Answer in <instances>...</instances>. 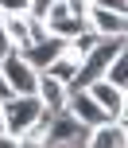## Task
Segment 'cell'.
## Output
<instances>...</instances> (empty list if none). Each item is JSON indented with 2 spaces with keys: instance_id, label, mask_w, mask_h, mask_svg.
<instances>
[{
  "instance_id": "cell-5",
  "label": "cell",
  "mask_w": 128,
  "mask_h": 148,
  "mask_svg": "<svg viewBox=\"0 0 128 148\" xmlns=\"http://www.w3.org/2000/svg\"><path fill=\"white\" fill-rule=\"evenodd\" d=\"M82 90H85V94H89L113 121H116V117H128V90H124V86H113L109 78H93L89 86H82Z\"/></svg>"
},
{
  "instance_id": "cell-17",
  "label": "cell",
  "mask_w": 128,
  "mask_h": 148,
  "mask_svg": "<svg viewBox=\"0 0 128 148\" xmlns=\"http://www.w3.org/2000/svg\"><path fill=\"white\" fill-rule=\"evenodd\" d=\"M0 133H8V129H4V109H0Z\"/></svg>"
},
{
  "instance_id": "cell-3",
  "label": "cell",
  "mask_w": 128,
  "mask_h": 148,
  "mask_svg": "<svg viewBox=\"0 0 128 148\" xmlns=\"http://www.w3.org/2000/svg\"><path fill=\"white\" fill-rule=\"evenodd\" d=\"M0 78H4L8 94H35V82H39V70L23 59L20 51H8L0 59Z\"/></svg>"
},
{
  "instance_id": "cell-2",
  "label": "cell",
  "mask_w": 128,
  "mask_h": 148,
  "mask_svg": "<svg viewBox=\"0 0 128 148\" xmlns=\"http://www.w3.org/2000/svg\"><path fill=\"white\" fill-rule=\"evenodd\" d=\"M0 109H4V129L12 136H20L27 125L39 121V113H43L47 105L39 101L35 94H4V97H0Z\"/></svg>"
},
{
  "instance_id": "cell-6",
  "label": "cell",
  "mask_w": 128,
  "mask_h": 148,
  "mask_svg": "<svg viewBox=\"0 0 128 148\" xmlns=\"http://www.w3.org/2000/svg\"><path fill=\"white\" fill-rule=\"evenodd\" d=\"M43 27H47V35L74 39V35L85 31V16H74V12L66 8V0H54V4L47 8V16H43Z\"/></svg>"
},
{
  "instance_id": "cell-1",
  "label": "cell",
  "mask_w": 128,
  "mask_h": 148,
  "mask_svg": "<svg viewBox=\"0 0 128 148\" xmlns=\"http://www.w3.org/2000/svg\"><path fill=\"white\" fill-rule=\"evenodd\" d=\"M121 51H124V35H105V39H97V43H93V51L78 62V78H74V86H89L93 78H101V74H105V66H109ZM74 86H70V90H74Z\"/></svg>"
},
{
  "instance_id": "cell-18",
  "label": "cell",
  "mask_w": 128,
  "mask_h": 148,
  "mask_svg": "<svg viewBox=\"0 0 128 148\" xmlns=\"http://www.w3.org/2000/svg\"><path fill=\"white\" fill-rule=\"evenodd\" d=\"M4 94H8V86H4V78H0V97H4Z\"/></svg>"
},
{
  "instance_id": "cell-15",
  "label": "cell",
  "mask_w": 128,
  "mask_h": 148,
  "mask_svg": "<svg viewBox=\"0 0 128 148\" xmlns=\"http://www.w3.org/2000/svg\"><path fill=\"white\" fill-rule=\"evenodd\" d=\"M89 4H101V8H113V12H128V0H89Z\"/></svg>"
},
{
  "instance_id": "cell-10",
  "label": "cell",
  "mask_w": 128,
  "mask_h": 148,
  "mask_svg": "<svg viewBox=\"0 0 128 148\" xmlns=\"http://www.w3.org/2000/svg\"><path fill=\"white\" fill-rule=\"evenodd\" d=\"M66 94H70V86H66V82L51 78L47 70H39V82H35V97L47 105V109H62V105H66Z\"/></svg>"
},
{
  "instance_id": "cell-12",
  "label": "cell",
  "mask_w": 128,
  "mask_h": 148,
  "mask_svg": "<svg viewBox=\"0 0 128 148\" xmlns=\"http://www.w3.org/2000/svg\"><path fill=\"white\" fill-rule=\"evenodd\" d=\"M101 78H109L113 86H128V55L121 51V55H116V59L105 66V74H101Z\"/></svg>"
},
{
  "instance_id": "cell-4",
  "label": "cell",
  "mask_w": 128,
  "mask_h": 148,
  "mask_svg": "<svg viewBox=\"0 0 128 148\" xmlns=\"http://www.w3.org/2000/svg\"><path fill=\"white\" fill-rule=\"evenodd\" d=\"M85 136H89V129H85L78 117H70L66 109H54L51 117H47V140H43V148H58V144H85Z\"/></svg>"
},
{
  "instance_id": "cell-14",
  "label": "cell",
  "mask_w": 128,
  "mask_h": 148,
  "mask_svg": "<svg viewBox=\"0 0 128 148\" xmlns=\"http://www.w3.org/2000/svg\"><path fill=\"white\" fill-rule=\"evenodd\" d=\"M51 4H54V0H27V16H35V20H43Z\"/></svg>"
},
{
  "instance_id": "cell-16",
  "label": "cell",
  "mask_w": 128,
  "mask_h": 148,
  "mask_svg": "<svg viewBox=\"0 0 128 148\" xmlns=\"http://www.w3.org/2000/svg\"><path fill=\"white\" fill-rule=\"evenodd\" d=\"M8 51H16V47H12V39H8V31H4V20H0V59H4Z\"/></svg>"
},
{
  "instance_id": "cell-7",
  "label": "cell",
  "mask_w": 128,
  "mask_h": 148,
  "mask_svg": "<svg viewBox=\"0 0 128 148\" xmlns=\"http://www.w3.org/2000/svg\"><path fill=\"white\" fill-rule=\"evenodd\" d=\"M85 27L93 35H124L128 31V16L124 12H113V8H101V4H89L85 8Z\"/></svg>"
},
{
  "instance_id": "cell-9",
  "label": "cell",
  "mask_w": 128,
  "mask_h": 148,
  "mask_svg": "<svg viewBox=\"0 0 128 148\" xmlns=\"http://www.w3.org/2000/svg\"><path fill=\"white\" fill-rule=\"evenodd\" d=\"M62 47H66V39H58V35H39V39H31V43L23 47L20 55H23V59H27V62H31L35 70H43L47 62H51L54 55L62 51Z\"/></svg>"
},
{
  "instance_id": "cell-11",
  "label": "cell",
  "mask_w": 128,
  "mask_h": 148,
  "mask_svg": "<svg viewBox=\"0 0 128 148\" xmlns=\"http://www.w3.org/2000/svg\"><path fill=\"white\" fill-rule=\"evenodd\" d=\"M78 62H82V59H78L70 47H62V51L54 55V59L47 62L43 70L51 74V78H58V82H66V86H74V78H78Z\"/></svg>"
},
{
  "instance_id": "cell-8",
  "label": "cell",
  "mask_w": 128,
  "mask_h": 148,
  "mask_svg": "<svg viewBox=\"0 0 128 148\" xmlns=\"http://www.w3.org/2000/svg\"><path fill=\"white\" fill-rule=\"evenodd\" d=\"M124 144H128V117L101 121V125H93L89 136H85V148H124Z\"/></svg>"
},
{
  "instance_id": "cell-13",
  "label": "cell",
  "mask_w": 128,
  "mask_h": 148,
  "mask_svg": "<svg viewBox=\"0 0 128 148\" xmlns=\"http://www.w3.org/2000/svg\"><path fill=\"white\" fill-rule=\"evenodd\" d=\"M27 12V0H0V16H20Z\"/></svg>"
}]
</instances>
